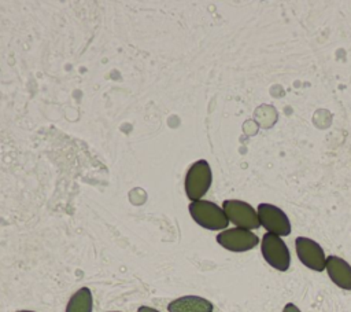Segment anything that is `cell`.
Returning a JSON list of instances; mask_svg holds the SVG:
<instances>
[{
  "label": "cell",
  "mask_w": 351,
  "mask_h": 312,
  "mask_svg": "<svg viewBox=\"0 0 351 312\" xmlns=\"http://www.w3.org/2000/svg\"><path fill=\"white\" fill-rule=\"evenodd\" d=\"M189 213L200 227L207 230H225L229 224L223 209L211 201L199 199L191 202Z\"/></svg>",
  "instance_id": "cell-1"
},
{
  "label": "cell",
  "mask_w": 351,
  "mask_h": 312,
  "mask_svg": "<svg viewBox=\"0 0 351 312\" xmlns=\"http://www.w3.org/2000/svg\"><path fill=\"white\" fill-rule=\"evenodd\" d=\"M211 168L206 159H199L191 165L185 176V192L193 202L199 201L211 186Z\"/></svg>",
  "instance_id": "cell-2"
},
{
  "label": "cell",
  "mask_w": 351,
  "mask_h": 312,
  "mask_svg": "<svg viewBox=\"0 0 351 312\" xmlns=\"http://www.w3.org/2000/svg\"><path fill=\"white\" fill-rule=\"evenodd\" d=\"M262 256L266 263L277 271H287L291 264V254L285 242L274 234H265L261 243Z\"/></svg>",
  "instance_id": "cell-3"
},
{
  "label": "cell",
  "mask_w": 351,
  "mask_h": 312,
  "mask_svg": "<svg viewBox=\"0 0 351 312\" xmlns=\"http://www.w3.org/2000/svg\"><path fill=\"white\" fill-rule=\"evenodd\" d=\"M222 209L229 221L236 227L244 230H256L261 227L258 212L247 202L240 199H226L222 203Z\"/></svg>",
  "instance_id": "cell-4"
},
{
  "label": "cell",
  "mask_w": 351,
  "mask_h": 312,
  "mask_svg": "<svg viewBox=\"0 0 351 312\" xmlns=\"http://www.w3.org/2000/svg\"><path fill=\"white\" fill-rule=\"evenodd\" d=\"M256 212L261 225H263L267 232L278 236H287L291 234L289 219L280 208L270 203H261Z\"/></svg>",
  "instance_id": "cell-5"
},
{
  "label": "cell",
  "mask_w": 351,
  "mask_h": 312,
  "mask_svg": "<svg viewBox=\"0 0 351 312\" xmlns=\"http://www.w3.org/2000/svg\"><path fill=\"white\" fill-rule=\"evenodd\" d=\"M217 242L230 252H247L259 243V238L250 230L236 227L219 232L217 235Z\"/></svg>",
  "instance_id": "cell-6"
},
{
  "label": "cell",
  "mask_w": 351,
  "mask_h": 312,
  "mask_svg": "<svg viewBox=\"0 0 351 312\" xmlns=\"http://www.w3.org/2000/svg\"><path fill=\"white\" fill-rule=\"evenodd\" d=\"M296 254L303 265L314 271H324L326 265V257L324 249L313 239L306 236H299L295 241Z\"/></svg>",
  "instance_id": "cell-7"
},
{
  "label": "cell",
  "mask_w": 351,
  "mask_h": 312,
  "mask_svg": "<svg viewBox=\"0 0 351 312\" xmlns=\"http://www.w3.org/2000/svg\"><path fill=\"white\" fill-rule=\"evenodd\" d=\"M325 269L336 286L344 290H351V265L346 260L337 256H329L326 258Z\"/></svg>",
  "instance_id": "cell-8"
},
{
  "label": "cell",
  "mask_w": 351,
  "mask_h": 312,
  "mask_svg": "<svg viewBox=\"0 0 351 312\" xmlns=\"http://www.w3.org/2000/svg\"><path fill=\"white\" fill-rule=\"evenodd\" d=\"M169 312H213V304L199 296H184L167 305Z\"/></svg>",
  "instance_id": "cell-9"
},
{
  "label": "cell",
  "mask_w": 351,
  "mask_h": 312,
  "mask_svg": "<svg viewBox=\"0 0 351 312\" xmlns=\"http://www.w3.org/2000/svg\"><path fill=\"white\" fill-rule=\"evenodd\" d=\"M93 300L88 287H81L69 300L66 312H92Z\"/></svg>",
  "instance_id": "cell-10"
},
{
  "label": "cell",
  "mask_w": 351,
  "mask_h": 312,
  "mask_svg": "<svg viewBox=\"0 0 351 312\" xmlns=\"http://www.w3.org/2000/svg\"><path fill=\"white\" fill-rule=\"evenodd\" d=\"M282 312H300V309L295 305V304H287L285 307H284V309H282Z\"/></svg>",
  "instance_id": "cell-11"
},
{
  "label": "cell",
  "mask_w": 351,
  "mask_h": 312,
  "mask_svg": "<svg viewBox=\"0 0 351 312\" xmlns=\"http://www.w3.org/2000/svg\"><path fill=\"white\" fill-rule=\"evenodd\" d=\"M137 312H159V311H156V309H154V308H149V307L143 305V307H140V308L137 309Z\"/></svg>",
  "instance_id": "cell-12"
},
{
  "label": "cell",
  "mask_w": 351,
  "mask_h": 312,
  "mask_svg": "<svg viewBox=\"0 0 351 312\" xmlns=\"http://www.w3.org/2000/svg\"><path fill=\"white\" fill-rule=\"evenodd\" d=\"M16 312H34V311H16Z\"/></svg>",
  "instance_id": "cell-13"
}]
</instances>
